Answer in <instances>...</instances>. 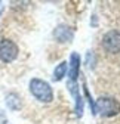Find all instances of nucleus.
I'll return each instance as SVG.
<instances>
[{
	"instance_id": "1",
	"label": "nucleus",
	"mask_w": 120,
	"mask_h": 124,
	"mask_svg": "<svg viewBox=\"0 0 120 124\" xmlns=\"http://www.w3.org/2000/svg\"><path fill=\"white\" fill-rule=\"evenodd\" d=\"M30 93L43 103H51L53 101V90L48 81H44L42 78H31L30 80Z\"/></svg>"
},
{
	"instance_id": "2",
	"label": "nucleus",
	"mask_w": 120,
	"mask_h": 124,
	"mask_svg": "<svg viewBox=\"0 0 120 124\" xmlns=\"http://www.w3.org/2000/svg\"><path fill=\"white\" fill-rule=\"evenodd\" d=\"M95 106V114L98 112L101 117H114L117 114H120V102L114 98L110 96H101L96 99V102L94 103Z\"/></svg>"
},
{
	"instance_id": "3",
	"label": "nucleus",
	"mask_w": 120,
	"mask_h": 124,
	"mask_svg": "<svg viewBox=\"0 0 120 124\" xmlns=\"http://www.w3.org/2000/svg\"><path fill=\"white\" fill-rule=\"evenodd\" d=\"M101 46L107 53H111V55L120 53V31L119 30H110L108 33H105L102 37Z\"/></svg>"
},
{
	"instance_id": "4",
	"label": "nucleus",
	"mask_w": 120,
	"mask_h": 124,
	"mask_svg": "<svg viewBox=\"0 0 120 124\" xmlns=\"http://www.w3.org/2000/svg\"><path fill=\"white\" fill-rule=\"evenodd\" d=\"M19 49L15 41L9 40V39H3L0 40V59H2L5 64H10L15 59L18 58Z\"/></svg>"
},
{
	"instance_id": "5",
	"label": "nucleus",
	"mask_w": 120,
	"mask_h": 124,
	"mask_svg": "<svg viewBox=\"0 0 120 124\" xmlns=\"http://www.w3.org/2000/svg\"><path fill=\"white\" fill-rule=\"evenodd\" d=\"M68 90L74 98V111H76V115L80 118L83 115V98L80 93L79 81H68Z\"/></svg>"
},
{
	"instance_id": "6",
	"label": "nucleus",
	"mask_w": 120,
	"mask_h": 124,
	"mask_svg": "<svg viewBox=\"0 0 120 124\" xmlns=\"http://www.w3.org/2000/svg\"><path fill=\"white\" fill-rule=\"evenodd\" d=\"M80 65H82V58L77 52H73L68 62V81H79L80 75Z\"/></svg>"
},
{
	"instance_id": "7",
	"label": "nucleus",
	"mask_w": 120,
	"mask_h": 124,
	"mask_svg": "<svg viewBox=\"0 0 120 124\" xmlns=\"http://www.w3.org/2000/svg\"><path fill=\"white\" fill-rule=\"evenodd\" d=\"M53 37L58 43H71L74 39V30L65 24H61L53 30Z\"/></svg>"
},
{
	"instance_id": "8",
	"label": "nucleus",
	"mask_w": 120,
	"mask_h": 124,
	"mask_svg": "<svg viewBox=\"0 0 120 124\" xmlns=\"http://www.w3.org/2000/svg\"><path fill=\"white\" fill-rule=\"evenodd\" d=\"M68 72V62L67 61H61L59 64L55 67L53 70V75H52V80L53 81H61L64 77Z\"/></svg>"
}]
</instances>
